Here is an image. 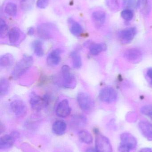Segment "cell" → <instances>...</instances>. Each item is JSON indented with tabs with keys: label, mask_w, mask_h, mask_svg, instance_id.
Returning <instances> with one entry per match:
<instances>
[{
	"label": "cell",
	"mask_w": 152,
	"mask_h": 152,
	"mask_svg": "<svg viewBox=\"0 0 152 152\" xmlns=\"http://www.w3.org/2000/svg\"><path fill=\"white\" fill-rule=\"evenodd\" d=\"M33 57L25 54L22 58L15 65L12 71V77L14 78H18L25 74L32 66L33 64Z\"/></svg>",
	"instance_id": "cell-1"
},
{
	"label": "cell",
	"mask_w": 152,
	"mask_h": 152,
	"mask_svg": "<svg viewBox=\"0 0 152 152\" xmlns=\"http://www.w3.org/2000/svg\"><path fill=\"white\" fill-rule=\"evenodd\" d=\"M120 138L119 152H130L135 149L137 140L133 135L130 133H123L120 135Z\"/></svg>",
	"instance_id": "cell-2"
},
{
	"label": "cell",
	"mask_w": 152,
	"mask_h": 152,
	"mask_svg": "<svg viewBox=\"0 0 152 152\" xmlns=\"http://www.w3.org/2000/svg\"><path fill=\"white\" fill-rule=\"evenodd\" d=\"M47 96L41 97L35 92H32L29 95V103L34 110L39 111L43 107H46L49 103V98Z\"/></svg>",
	"instance_id": "cell-3"
},
{
	"label": "cell",
	"mask_w": 152,
	"mask_h": 152,
	"mask_svg": "<svg viewBox=\"0 0 152 152\" xmlns=\"http://www.w3.org/2000/svg\"><path fill=\"white\" fill-rule=\"evenodd\" d=\"M77 100L79 107L84 111H91L94 107V102L88 94L80 92L78 94Z\"/></svg>",
	"instance_id": "cell-4"
},
{
	"label": "cell",
	"mask_w": 152,
	"mask_h": 152,
	"mask_svg": "<svg viewBox=\"0 0 152 152\" xmlns=\"http://www.w3.org/2000/svg\"><path fill=\"white\" fill-rule=\"evenodd\" d=\"M95 144L96 152H112V146L109 140L101 133H96Z\"/></svg>",
	"instance_id": "cell-5"
},
{
	"label": "cell",
	"mask_w": 152,
	"mask_h": 152,
	"mask_svg": "<svg viewBox=\"0 0 152 152\" xmlns=\"http://www.w3.org/2000/svg\"><path fill=\"white\" fill-rule=\"evenodd\" d=\"M61 72L63 86L68 88H74L76 84V80L71 73L70 67L68 65H64L62 67Z\"/></svg>",
	"instance_id": "cell-6"
},
{
	"label": "cell",
	"mask_w": 152,
	"mask_h": 152,
	"mask_svg": "<svg viewBox=\"0 0 152 152\" xmlns=\"http://www.w3.org/2000/svg\"><path fill=\"white\" fill-rule=\"evenodd\" d=\"M99 97L101 102L106 103H111L117 100V94L114 88L107 87L101 90Z\"/></svg>",
	"instance_id": "cell-7"
},
{
	"label": "cell",
	"mask_w": 152,
	"mask_h": 152,
	"mask_svg": "<svg viewBox=\"0 0 152 152\" xmlns=\"http://www.w3.org/2000/svg\"><path fill=\"white\" fill-rule=\"evenodd\" d=\"M12 111L17 117H21L25 116L27 111L26 105L21 100H14L10 104Z\"/></svg>",
	"instance_id": "cell-8"
},
{
	"label": "cell",
	"mask_w": 152,
	"mask_h": 152,
	"mask_svg": "<svg viewBox=\"0 0 152 152\" xmlns=\"http://www.w3.org/2000/svg\"><path fill=\"white\" fill-rule=\"evenodd\" d=\"M55 112L56 115L60 118H65L69 116L71 112V109L68 101L64 99L61 101L57 105Z\"/></svg>",
	"instance_id": "cell-9"
},
{
	"label": "cell",
	"mask_w": 152,
	"mask_h": 152,
	"mask_svg": "<svg viewBox=\"0 0 152 152\" xmlns=\"http://www.w3.org/2000/svg\"><path fill=\"white\" fill-rule=\"evenodd\" d=\"M18 136V134L16 132L3 136L0 139V149L6 150L11 148L13 145Z\"/></svg>",
	"instance_id": "cell-10"
},
{
	"label": "cell",
	"mask_w": 152,
	"mask_h": 152,
	"mask_svg": "<svg viewBox=\"0 0 152 152\" xmlns=\"http://www.w3.org/2000/svg\"><path fill=\"white\" fill-rule=\"evenodd\" d=\"M136 34L137 29L135 28H129L120 31L119 33L118 36L123 42L128 43L134 39Z\"/></svg>",
	"instance_id": "cell-11"
},
{
	"label": "cell",
	"mask_w": 152,
	"mask_h": 152,
	"mask_svg": "<svg viewBox=\"0 0 152 152\" xmlns=\"http://www.w3.org/2000/svg\"><path fill=\"white\" fill-rule=\"evenodd\" d=\"M60 50L56 49L49 53L46 58V62L48 65L52 66H57L60 62Z\"/></svg>",
	"instance_id": "cell-12"
},
{
	"label": "cell",
	"mask_w": 152,
	"mask_h": 152,
	"mask_svg": "<svg viewBox=\"0 0 152 152\" xmlns=\"http://www.w3.org/2000/svg\"><path fill=\"white\" fill-rule=\"evenodd\" d=\"M139 129L145 137L152 140V124L146 121H140Z\"/></svg>",
	"instance_id": "cell-13"
},
{
	"label": "cell",
	"mask_w": 152,
	"mask_h": 152,
	"mask_svg": "<svg viewBox=\"0 0 152 152\" xmlns=\"http://www.w3.org/2000/svg\"><path fill=\"white\" fill-rule=\"evenodd\" d=\"M142 52L137 48H132L127 50L124 53V57L129 61H135L142 57Z\"/></svg>",
	"instance_id": "cell-14"
},
{
	"label": "cell",
	"mask_w": 152,
	"mask_h": 152,
	"mask_svg": "<svg viewBox=\"0 0 152 152\" xmlns=\"http://www.w3.org/2000/svg\"><path fill=\"white\" fill-rule=\"evenodd\" d=\"M52 28L48 24H43L40 25L37 28L38 35L41 38L49 39L51 36Z\"/></svg>",
	"instance_id": "cell-15"
},
{
	"label": "cell",
	"mask_w": 152,
	"mask_h": 152,
	"mask_svg": "<svg viewBox=\"0 0 152 152\" xmlns=\"http://www.w3.org/2000/svg\"><path fill=\"white\" fill-rule=\"evenodd\" d=\"M152 6V0H137V6L145 15L150 13Z\"/></svg>",
	"instance_id": "cell-16"
},
{
	"label": "cell",
	"mask_w": 152,
	"mask_h": 152,
	"mask_svg": "<svg viewBox=\"0 0 152 152\" xmlns=\"http://www.w3.org/2000/svg\"><path fill=\"white\" fill-rule=\"evenodd\" d=\"M67 129V124L63 121L58 120L54 123L52 130L57 135H62L65 133Z\"/></svg>",
	"instance_id": "cell-17"
},
{
	"label": "cell",
	"mask_w": 152,
	"mask_h": 152,
	"mask_svg": "<svg viewBox=\"0 0 152 152\" xmlns=\"http://www.w3.org/2000/svg\"><path fill=\"white\" fill-rule=\"evenodd\" d=\"M92 18L95 25L98 27L103 25L106 19V14L102 11H96L93 12Z\"/></svg>",
	"instance_id": "cell-18"
},
{
	"label": "cell",
	"mask_w": 152,
	"mask_h": 152,
	"mask_svg": "<svg viewBox=\"0 0 152 152\" xmlns=\"http://www.w3.org/2000/svg\"><path fill=\"white\" fill-rule=\"evenodd\" d=\"M8 36L10 43L12 44H15L20 38V31L18 28H12L8 33Z\"/></svg>",
	"instance_id": "cell-19"
},
{
	"label": "cell",
	"mask_w": 152,
	"mask_h": 152,
	"mask_svg": "<svg viewBox=\"0 0 152 152\" xmlns=\"http://www.w3.org/2000/svg\"><path fill=\"white\" fill-rule=\"evenodd\" d=\"M14 58L12 54L6 53L1 56L0 58V66L1 67L7 68L13 64Z\"/></svg>",
	"instance_id": "cell-20"
},
{
	"label": "cell",
	"mask_w": 152,
	"mask_h": 152,
	"mask_svg": "<svg viewBox=\"0 0 152 152\" xmlns=\"http://www.w3.org/2000/svg\"><path fill=\"white\" fill-rule=\"evenodd\" d=\"M79 138L82 142L90 144L93 142V137L91 133L86 130H82L79 132Z\"/></svg>",
	"instance_id": "cell-21"
},
{
	"label": "cell",
	"mask_w": 152,
	"mask_h": 152,
	"mask_svg": "<svg viewBox=\"0 0 152 152\" xmlns=\"http://www.w3.org/2000/svg\"><path fill=\"white\" fill-rule=\"evenodd\" d=\"M106 46L104 44H94L90 47V53L92 55L96 56L105 50Z\"/></svg>",
	"instance_id": "cell-22"
},
{
	"label": "cell",
	"mask_w": 152,
	"mask_h": 152,
	"mask_svg": "<svg viewBox=\"0 0 152 152\" xmlns=\"http://www.w3.org/2000/svg\"><path fill=\"white\" fill-rule=\"evenodd\" d=\"M32 46L34 52L37 56L39 57L43 56L44 50L41 42L38 40L34 41L32 43Z\"/></svg>",
	"instance_id": "cell-23"
},
{
	"label": "cell",
	"mask_w": 152,
	"mask_h": 152,
	"mask_svg": "<svg viewBox=\"0 0 152 152\" xmlns=\"http://www.w3.org/2000/svg\"><path fill=\"white\" fill-rule=\"evenodd\" d=\"M10 85L6 79H1L0 80V94L1 96H5L9 93Z\"/></svg>",
	"instance_id": "cell-24"
},
{
	"label": "cell",
	"mask_w": 152,
	"mask_h": 152,
	"mask_svg": "<svg viewBox=\"0 0 152 152\" xmlns=\"http://www.w3.org/2000/svg\"><path fill=\"white\" fill-rule=\"evenodd\" d=\"M71 57L73 67L77 69L80 68L82 65V59L80 55L76 52H73L71 53Z\"/></svg>",
	"instance_id": "cell-25"
},
{
	"label": "cell",
	"mask_w": 152,
	"mask_h": 152,
	"mask_svg": "<svg viewBox=\"0 0 152 152\" xmlns=\"http://www.w3.org/2000/svg\"><path fill=\"white\" fill-rule=\"evenodd\" d=\"M17 5L13 3H8L5 6V12L12 17H14L17 15Z\"/></svg>",
	"instance_id": "cell-26"
},
{
	"label": "cell",
	"mask_w": 152,
	"mask_h": 152,
	"mask_svg": "<svg viewBox=\"0 0 152 152\" xmlns=\"http://www.w3.org/2000/svg\"><path fill=\"white\" fill-rule=\"evenodd\" d=\"M83 31V28L80 24L76 22H73L70 27V32L75 36L80 35Z\"/></svg>",
	"instance_id": "cell-27"
},
{
	"label": "cell",
	"mask_w": 152,
	"mask_h": 152,
	"mask_svg": "<svg viewBox=\"0 0 152 152\" xmlns=\"http://www.w3.org/2000/svg\"><path fill=\"white\" fill-rule=\"evenodd\" d=\"M122 18L126 21H130L134 18V12L132 10L126 9L122 11L121 13Z\"/></svg>",
	"instance_id": "cell-28"
},
{
	"label": "cell",
	"mask_w": 152,
	"mask_h": 152,
	"mask_svg": "<svg viewBox=\"0 0 152 152\" xmlns=\"http://www.w3.org/2000/svg\"><path fill=\"white\" fill-rule=\"evenodd\" d=\"M35 0H21V5L22 9L29 10L33 7Z\"/></svg>",
	"instance_id": "cell-29"
},
{
	"label": "cell",
	"mask_w": 152,
	"mask_h": 152,
	"mask_svg": "<svg viewBox=\"0 0 152 152\" xmlns=\"http://www.w3.org/2000/svg\"><path fill=\"white\" fill-rule=\"evenodd\" d=\"M141 112L142 114L152 119V105H146L142 107Z\"/></svg>",
	"instance_id": "cell-30"
},
{
	"label": "cell",
	"mask_w": 152,
	"mask_h": 152,
	"mask_svg": "<svg viewBox=\"0 0 152 152\" xmlns=\"http://www.w3.org/2000/svg\"><path fill=\"white\" fill-rule=\"evenodd\" d=\"M7 29H8V28L5 21L1 19V23H0V36L1 38H4L5 37L7 34Z\"/></svg>",
	"instance_id": "cell-31"
},
{
	"label": "cell",
	"mask_w": 152,
	"mask_h": 152,
	"mask_svg": "<svg viewBox=\"0 0 152 152\" xmlns=\"http://www.w3.org/2000/svg\"><path fill=\"white\" fill-rule=\"evenodd\" d=\"M49 0H37V5L40 9H44L48 6Z\"/></svg>",
	"instance_id": "cell-32"
},
{
	"label": "cell",
	"mask_w": 152,
	"mask_h": 152,
	"mask_svg": "<svg viewBox=\"0 0 152 152\" xmlns=\"http://www.w3.org/2000/svg\"><path fill=\"white\" fill-rule=\"evenodd\" d=\"M109 5L111 6V7L113 9H117L118 7V2L117 0H109Z\"/></svg>",
	"instance_id": "cell-33"
},
{
	"label": "cell",
	"mask_w": 152,
	"mask_h": 152,
	"mask_svg": "<svg viewBox=\"0 0 152 152\" xmlns=\"http://www.w3.org/2000/svg\"><path fill=\"white\" fill-rule=\"evenodd\" d=\"M136 3L134 0H126L125 4L126 5L127 7H129V8H132L133 6H134Z\"/></svg>",
	"instance_id": "cell-34"
},
{
	"label": "cell",
	"mask_w": 152,
	"mask_h": 152,
	"mask_svg": "<svg viewBox=\"0 0 152 152\" xmlns=\"http://www.w3.org/2000/svg\"><path fill=\"white\" fill-rule=\"evenodd\" d=\"M140 152H152V150L149 148H143L141 150Z\"/></svg>",
	"instance_id": "cell-35"
},
{
	"label": "cell",
	"mask_w": 152,
	"mask_h": 152,
	"mask_svg": "<svg viewBox=\"0 0 152 152\" xmlns=\"http://www.w3.org/2000/svg\"><path fill=\"white\" fill-rule=\"evenodd\" d=\"M147 75L148 77L152 80V69H148L147 72Z\"/></svg>",
	"instance_id": "cell-36"
},
{
	"label": "cell",
	"mask_w": 152,
	"mask_h": 152,
	"mask_svg": "<svg viewBox=\"0 0 152 152\" xmlns=\"http://www.w3.org/2000/svg\"><path fill=\"white\" fill-rule=\"evenodd\" d=\"M85 152H96V151L95 149H94V148L91 147V148H88V149Z\"/></svg>",
	"instance_id": "cell-37"
},
{
	"label": "cell",
	"mask_w": 152,
	"mask_h": 152,
	"mask_svg": "<svg viewBox=\"0 0 152 152\" xmlns=\"http://www.w3.org/2000/svg\"><path fill=\"white\" fill-rule=\"evenodd\" d=\"M34 30L33 28H30L28 30V34L30 35H32L34 34Z\"/></svg>",
	"instance_id": "cell-38"
}]
</instances>
